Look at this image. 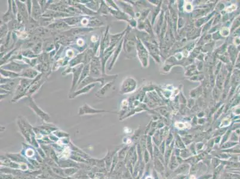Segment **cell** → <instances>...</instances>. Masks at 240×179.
I'll return each mask as SVG.
<instances>
[{"label":"cell","instance_id":"34","mask_svg":"<svg viewBox=\"0 0 240 179\" xmlns=\"http://www.w3.org/2000/svg\"><path fill=\"white\" fill-rule=\"evenodd\" d=\"M13 80H15V79L7 78H4V77L1 76V85H3V84H7L8 82H9L10 81H12Z\"/></svg>","mask_w":240,"mask_h":179},{"label":"cell","instance_id":"4","mask_svg":"<svg viewBox=\"0 0 240 179\" xmlns=\"http://www.w3.org/2000/svg\"><path fill=\"white\" fill-rule=\"evenodd\" d=\"M90 76L94 78H100L103 76L102 62L99 56H95L90 63Z\"/></svg>","mask_w":240,"mask_h":179},{"label":"cell","instance_id":"26","mask_svg":"<svg viewBox=\"0 0 240 179\" xmlns=\"http://www.w3.org/2000/svg\"><path fill=\"white\" fill-rule=\"evenodd\" d=\"M31 49L36 55L38 56L39 54L42 53V51L43 52V42L41 41L36 43Z\"/></svg>","mask_w":240,"mask_h":179},{"label":"cell","instance_id":"21","mask_svg":"<svg viewBox=\"0 0 240 179\" xmlns=\"http://www.w3.org/2000/svg\"><path fill=\"white\" fill-rule=\"evenodd\" d=\"M0 73H1V76L3 77L4 78H7L15 79V78H17L21 77L20 73H17L5 70L3 69H1Z\"/></svg>","mask_w":240,"mask_h":179},{"label":"cell","instance_id":"13","mask_svg":"<svg viewBox=\"0 0 240 179\" xmlns=\"http://www.w3.org/2000/svg\"><path fill=\"white\" fill-rule=\"evenodd\" d=\"M8 10L7 11L4 13L2 16V20L1 21H2L4 24H7L10 21L16 19V17L13 13L12 11V1L9 0L8 1Z\"/></svg>","mask_w":240,"mask_h":179},{"label":"cell","instance_id":"7","mask_svg":"<svg viewBox=\"0 0 240 179\" xmlns=\"http://www.w3.org/2000/svg\"><path fill=\"white\" fill-rule=\"evenodd\" d=\"M136 87V81L131 77H127L120 86L121 94H128L133 92Z\"/></svg>","mask_w":240,"mask_h":179},{"label":"cell","instance_id":"33","mask_svg":"<svg viewBox=\"0 0 240 179\" xmlns=\"http://www.w3.org/2000/svg\"><path fill=\"white\" fill-rule=\"evenodd\" d=\"M73 68H71L70 66H68L64 70V71L62 72V76H66L67 75L72 73H73Z\"/></svg>","mask_w":240,"mask_h":179},{"label":"cell","instance_id":"16","mask_svg":"<svg viewBox=\"0 0 240 179\" xmlns=\"http://www.w3.org/2000/svg\"><path fill=\"white\" fill-rule=\"evenodd\" d=\"M84 63H85V50L82 53H80V54H77L76 56H75L71 60H70L68 64V66L74 68L81 64H84Z\"/></svg>","mask_w":240,"mask_h":179},{"label":"cell","instance_id":"8","mask_svg":"<svg viewBox=\"0 0 240 179\" xmlns=\"http://www.w3.org/2000/svg\"><path fill=\"white\" fill-rule=\"evenodd\" d=\"M84 64H81L80 65H78L74 68H73V81H72V85H71V91L70 93H73L76 91L77 86H78V83L80 79V76L82 70L84 68Z\"/></svg>","mask_w":240,"mask_h":179},{"label":"cell","instance_id":"28","mask_svg":"<svg viewBox=\"0 0 240 179\" xmlns=\"http://www.w3.org/2000/svg\"><path fill=\"white\" fill-rule=\"evenodd\" d=\"M14 81L15 80H13L12 81H10V82L7 83V84H3V85H1V86H0L1 88L12 92V91L13 90V89H14V88H15V86H16V83H15Z\"/></svg>","mask_w":240,"mask_h":179},{"label":"cell","instance_id":"23","mask_svg":"<svg viewBox=\"0 0 240 179\" xmlns=\"http://www.w3.org/2000/svg\"><path fill=\"white\" fill-rule=\"evenodd\" d=\"M90 64H84V68H83L82 72H81V73L80 79H79V81H78V86H79L80 83L84 79H85L87 77L90 75Z\"/></svg>","mask_w":240,"mask_h":179},{"label":"cell","instance_id":"1","mask_svg":"<svg viewBox=\"0 0 240 179\" xmlns=\"http://www.w3.org/2000/svg\"><path fill=\"white\" fill-rule=\"evenodd\" d=\"M117 76H118V75H108L105 74V75H103L102 77H100V78H94V77H92L89 75L88 77H87L85 79H84L80 83L79 86L77 87L76 90H80L81 88H83V87H84L86 86H88V85H90V84H94V83L96 84V82H99L101 84V86L103 87L105 84H106V83L114 81V79H116Z\"/></svg>","mask_w":240,"mask_h":179},{"label":"cell","instance_id":"6","mask_svg":"<svg viewBox=\"0 0 240 179\" xmlns=\"http://www.w3.org/2000/svg\"><path fill=\"white\" fill-rule=\"evenodd\" d=\"M43 75L40 73L36 78L34 79L31 86H29V88L26 93V97H32L33 94L37 92L41 86L43 85L45 82V80L43 79L42 77Z\"/></svg>","mask_w":240,"mask_h":179},{"label":"cell","instance_id":"14","mask_svg":"<svg viewBox=\"0 0 240 179\" xmlns=\"http://www.w3.org/2000/svg\"><path fill=\"white\" fill-rule=\"evenodd\" d=\"M40 74V73L36 70L34 68L28 67L25 68L23 71L20 73L21 77L26 78L34 79Z\"/></svg>","mask_w":240,"mask_h":179},{"label":"cell","instance_id":"11","mask_svg":"<svg viewBox=\"0 0 240 179\" xmlns=\"http://www.w3.org/2000/svg\"><path fill=\"white\" fill-rule=\"evenodd\" d=\"M109 29V26H108L101 39V43H100V55H102L105 50L107 49L111 45V39H110Z\"/></svg>","mask_w":240,"mask_h":179},{"label":"cell","instance_id":"15","mask_svg":"<svg viewBox=\"0 0 240 179\" xmlns=\"http://www.w3.org/2000/svg\"><path fill=\"white\" fill-rule=\"evenodd\" d=\"M95 86H96L95 83L86 86V87L81 88L80 90H76L75 92H74L73 93H70L68 96L69 99H73L76 98L77 97L81 96L82 94H85L89 93L95 87Z\"/></svg>","mask_w":240,"mask_h":179},{"label":"cell","instance_id":"35","mask_svg":"<svg viewBox=\"0 0 240 179\" xmlns=\"http://www.w3.org/2000/svg\"><path fill=\"white\" fill-rule=\"evenodd\" d=\"M77 172V170L75 169V168H69V169H66L64 170V172L65 173V174H67L68 176H69V175H72L73 174H74L75 172Z\"/></svg>","mask_w":240,"mask_h":179},{"label":"cell","instance_id":"12","mask_svg":"<svg viewBox=\"0 0 240 179\" xmlns=\"http://www.w3.org/2000/svg\"><path fill=\"white\" fill-rule=\"evenodd\" d=\"M43 11L41 7L40 6L38 1L33 0L32 1V13L31 18L36 21H39L40 19L43 16Z\"/></svg>","mask_w":240,"mask_h":179},{"label":"cell","instance_id":"22","mask_svg":"<svg viewBox=\"0 0 240 179\" xmlns=\"http://www.w3.org/2000/svg\"><path fill=\"white\" fill-rule=\"evenodd\" d=\"M122 44H123V41H121V43L120 44V45H118V47H117V49L114 52V56H113V58H112V60L111 61V64H109V67H108V71H111L112 68H113V67L114 66V64H115V62H116V60H117L118 57L119 56V54H120L121 50Z\"/></svg>","mask_w":240,"mask_h":179},{"label":"cell","instance_id":"2","mask_svg":"<svg viewBox=\"0 0 240 179\" xmlns=\"http://www.w3.org/2000/svg\"><path fill=\"white\" fill-rule=\"evenodd\" d=\"M26 98V102L27 105L34 111V112L39 118H40L41 120H43V121H45V122H49L50 120V116L39 107L38 105H36L35 101L32 97H27Z\"/></svg>","mask_w":240,"mask_h":179},{"label":"cell","instance_id":"10","mask_svg":"<svg viewBox=\"0 0 240 179\" xmlns=\"http://www.w3.org/2000/svg\"><path fill=\"white\" fill-rule=\"evenodd\" d=\"M103 112H111L105 111V110L96 109L85 103L82 106H81L79 108L78 115L82 116L85 115L97 114H101Z\"/></svg>","mask_w":240,"mask_h":179},{"label":"cell","instance_id":"25","mask_svg":"<svg viewBox=\"0 0 240 179\" xmlns=\"http://www.w3.org/2000/svg\"><path fill=\"white\" fill-rule=\"evenodd\" d=\"M103 25H104V23L101 21H100L96 16H94V17H90L88 28H94L95 27H101Z\"/></svg>","mask_w":240,"mask_h":179},{"label":"cell","instance_id":"5","mask_svg":"<svg viewBox=\"0 0 240 179\" xmlns=\"http://www.w3.org/2000/svg\"><path fill=\"white\" fill-rule=\"evenodd\" d=\"M28 67L30 66L28 64H21L16 61L12 60L9 62L8 64L1 66V69L17 73H21L25 68H27Z\"/></svg>","mask_w":240,"mask_h":179},{"label":"cell","instance_id":"24","mask_svg":"<svg viewBox=\"0 0 240 179\" xmlns=\"http://www.w3.org/2000/svg\"><path fill=\"white\" fill-rule=\"evenodd\" d=\"M97 13L102 16H106L109 14V7L105 2V1H101V4Z\"/></svg>","mask_w":240,"mask_h":179},{"label":"cell","instance_id":"29","mask_svg":"<svg viewBox=\"0 0 240 179\" xmlns=\"http://www.w3.org/2000/svg\"><path fill=\"white\" fill-rule=\"evenodd\" d=\"M90 17H90V16H82V19H81V20L80 21L81 25L82 27L87 28V26H88V25H89Z\"/></svg>","mask_w":240,"mask_h":179},{"label":"cell","instance_id":"30","mask_svg":"<svg viewBox=\"0 0 240 179\" xmlns=\"http://www.w3.org/2000/svg\"><path fill=\"white\" fill-rule=\"evenodd\" d=\"M105 2L106 3L107 6H108L110 8H112V9H114V10H119V8L117 7L116 4L114 2V1H112V0H106V1H105Z\"/></svg>","mask_w":240,"mask_h":179},{"label":"cell","instance_id":"20","mask_svg":"<svg viewBox=\"0 0 240 179\" xmlns=\"http://www.w3.org/2000/svg\"><path fill=\"white\" fill-rule=\"evenodd\" d=\"M85 2H86L82 4L85 5L89 9L95 12L98 11L101 4V1H85Z\"/></svg>","mask_w":240,"mask_h":179},{"label":"cell","instance_id":"17","mask_svg":"<svg viewBox=\"0 0 240 179\" xmlns=\"http://www.w3.org/2000/svg\"><path fill=\"white\" fill-rule=\"evenodd\" d=\"M114 84V81L106 83V84L103 86L101 89L98 90V92L96 94V96H97L99 98H102L105 97L106 94L112 88Z\"/></svg>","mask_w":240,"mask_h":179},{"label":"cell","instance_id":"19","mask_svg":"<svg viewBox=\"0 0 240 179\" xmlns=\"http://www.w3.org/2000/svg\"><path fill=\"white\" fill-rule=\"evenodd\" d=\"M82 16H70L65 18L61 19L63 21H65L67 25L70 26L71 27L73 26H75L77 24L80 23V21L82 19Z\"/></svg>","mask_w":240,"mask_h":179},{"label":"cell","instance_id":"3","mask_svg":"<svg viewBox=\"0 0 240 179\" xmlns=\"http://www.w3.org/2000/svg\"><path fill=\"white\" fill-rule=\"evenodd\" d=\"M17 124L21 130L22 135L26 139L27 141L31 142V136L34 134L32 127L26 121V120L22 116H19L17 118Z\"/></svg>","mask_w":240,"mask_h":179},{"label":"cell","instance_id":"27","mask_svg":"<svg viewBox=\"0 0 240 179\" xmlns=\"http://www.w3.org/2000/svg\"><path fill=\"white\" fill-rule=\"evenodd\" d=\"M22 54L23 57L28 58L29 59H35L38 57V56L36 55L32 49H26V50H22Z\"/></svg>","mask_w":240,"mask_h":179},{"label":"cell","instance_id":"32","mask_svg":"<svg viewBox=\"0 0 240 179\" xmlns=\"http://www.w3.org/2000/svg\"><path fill=\"white\" fill-rule=\"evenodd\" d=\"M12 11H13V13L15 16V17H16L17 16V14L18 13V8H17V4L16 2V1H12Z\"/></svg>","mask_w":240,"mask_h":179},{"label":"cell","instance_id":"9","mask_svg":"<svg viewBox=\"0 0 240 179\" xmlns=\"http://www.w3.org/2000/svg\"><path fill=\"white\" fill-rule=\"evenodd\" d=\"M47 28L56 31H60V32H62L68 31L72 28L68 25H67L65 22L63 21L61 19H54V21H53L50 25H49Z\"/></svg>","mask_w":240,"mask_h":179},{"label":"cell","instance_id":"18","mask_svg":"<svg viewBox=\"0 0 240 179\" xmlns=\"http://www.w3.org/2000/svg\"><path fill=\"white\" fill-rule=\"evenodd\" d=\"M55 48V44L54 39L52 38H48L45 39L43 43V52L45 53H50L54 50Z\"/></svg>","mask_w":240,"mask_h":179},{"label":"cell","instance_id":"31","mask_svg":"<svg viewBox=\"0 0 240 179\" xmlns=\"http://www.w3.org/2000/svg\"><path fill=\"white\" fill-rule=\"evenodd\" d=\"M25 2H26L25 4L26 5L27 9H28V11L29 17L31 18V13H32V1L28 0V1H26Z\"/></svg>","mask_w":240,"mask_h":179},{"label":"cell","instance_id":"36","mask_svg":"<svg viewBox=\"0 0 240 179\" xmlns=\"http://www.w3.org/2000/svg\"><path fill=\"white\" fill-rule=\"evenodd\" d=\"M9 94H1V100H4V99H6V97H7Z\"/></svg>","mask_w":240,"mask_h":179}]
</instances>
